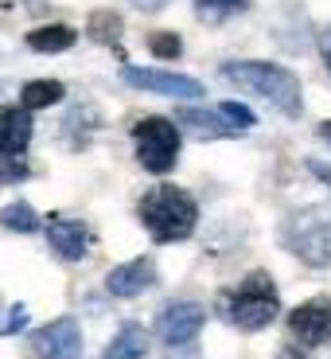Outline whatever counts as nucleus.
<instances>
[{
  "label": "nucleus",
  "instance_id": "7",
  "mask_svg": "<svg viewBox=\"0 0 331 359\" xmlns=\"http://www.w3.org/2000/svg\"><path fill=\"white\" fill-rule=\"evenodd\" d=\"M121 79L129 86H141V90H153V94H168V98H203V82L188 79V74H176V71H144V67H125Z\"/></svg>",
  "mask_w": 331,
  "mask_h": 359
},
{
  "label": "nucleus",
  "instance_id": "18",
  "mask_svg": "<svg viewBox=\"0 0 331 359\" xmlns=\"http://www.w3.org/2000/svg\"><path fill=\"white\" fill-rule=\"evenodd\" d=\"M195 8L203 20H211V24H218V20L226 16H238V12L250 8V0H195Z\"/></svg>",
  "mask_w": 331,
  "mask_h": 359
},
{
  "label": "nucleus",
  "instance_id": "19",
  "mask_svg": "<svg viewBox=\"0 0 331 359\" xmlns=\"http://www.w3.org/2000/svg\"><path fill=\"white\" fill-rule=\"evenodd\" d=\"M90 36L98 39V43H113L121 36V20L109 16V12H98V16L90 20Z\"/></svg>",
  "mask_w": 331,
  "mask_h": 359
},
{
  "label": "nucleus",
  "instance_id": "2",
  "mask_svg": "<svg viewBox=\"0 0 331 359\" xmlns=\"http://www.w3.org/2000/svg\"><path fill=\"white\" fill-rule=\"evenodd\" d=\"M141 219H144V226H148V234H153L156 243H183V238L195 231L199 207L188 191L160 184V188L144 191Z\"/></svg>",
  "mask_w": 331,
  "mask_h": 359
},
{
  "label": "nucleus",
  "instance_id": "22",
  "mask_svg": "<svg viewBox=\"0 0 331 359\" xmlns=\"http://www.w3.org/2000/svg\"><path fill=\"white\" fill-rule=\"evenodd\" d=\"M27 176V168H16V164H4L0 168V180H24Z\"/></svg>",
  "mask_w": 331,
  "mask_h": 359
},
{
  "label": "nucleus",
  "instance_id": "25",
  "mask_svg": "<svg viewBox=\"0 0 331 359\" xmlns=\"http://www.w3.org/2000/svg\"><path fill=\"white\" fill-rule=\"evenodd\" d=\"M320 137H323V141H331V121H323V126H320Z\"/></svg>",
  "mask_w": 331,
  "mask_h": 359
},
{
  "label": "nucleus",
  "instance_id": "15",
  "mask_svg": "<svg viewBox=\"0 0 331 359\" xmlns=\"http://www.w3.org/2000/svg\"><path fill=\"white\" fill-rule=\"evenodd\" d=\"M27 43H31V51H66V47L74 43V32H71V27H63V24H51V27L31 32Z\"/></svg>",
  "mask_w": 331,
  "mask_h": 359
},
{
  "label": "nucleus",
  "instance_id": "13",
  "mask_svg": "<svg viewBox=\"0 0 331 359\" xmlns=\"http://www.w3.org/2000/svg\"><path fill=\"white\" fill-rule=\"evenodd\" d=\"M176 117L183 126L199 129V137H234L238 133V126H234L223 109H179Z\"/></svg>",
  "mask_w": 331,
  "mask_h": 359
},
{
  "label": "nucleus",
  "instance_id": "8",
  "mask_svg": "<svg viewBox=\"0 0 331 359\" xmlns=\"http://www.w3.org/2000/svg\"><path fill=\"white\" fill-rule=\"evenodd\" d=\"M288 328H293V336L304 344V348H320V344H328L331 340V301L328 297H312V301H304L300 309H293Z\"/></svg>",
  "mask_w": 331,
  "mask_h": 359
},
{
  "label": "nucleus",
  "instance_id": "21",
  "mask_svg": "<svg viewBox=\"0 0 331 359\" xmlns=\"http://www.w3.org/2000/svg\"><path fill=\"white\" fill-rule=\"evenodd\" d=\"M218 109H223V114L230 117V121H234L238 129H250V126H253V114H250L246 106H234V102H223Z\"/></svg>",
  "mask_w": 331,
  "mask_h": 359
},
{
  "label": "nucleus",
  "instance_id": "11",
  "mask_svg": "<svg viewBox=\"0 0 331 359\" xmlns=\"http://www.w3.org/2000/svg\"><path fill=\"white\" fill-rule=\"evenodd\" d=\"M47 238H51L55 254L66 262H78L90 246V226L74 223V219H47Z\"/></svg>",
  "mask_w": 331,
  "mask_h": 359
},
{
  "label": "nucleus",
  "instance_id": "1",
  "mask_svg": "<svg viewBox=\"0 0 331 359\" xmlns=\"http://www.w3.org/2000/svg\"><path fill=\"white\" fill-rule=\"evenodd\" d=\"M223 79L246 90V94H253V98L273 102L285 117L300 114V82H296L293 71H285L277 63H226Z\"/></svg>",
  "mask_w": 331,
  "mask_h": 359
},
{
  "label": "nucleus",
  "instance_id": "14",
  "mask_svg": "<svg viewBox=\"0 0 331 359\" xmlns=\"http://www.w3.org/2000/svg\"><path fill=\"white\" fill-rule=\"evenodd\" d=\"M144 351H148V332H144L141 324H125L113 336V344L106 348L101 359H144Z\"/></svg>",
  "mask_w": 331,
  "mask_h": 359
},
{
  "label": "nucleus",
  "instance_id": "17",
  "mask_svg": "<svg viewBox=\"0 0 331 359\" xmlns=\"http://www.w3.org/2000/svg\"><path fill=\"white\" fill-rule=\"evenodd\" d=\"M0 223L8 226V231H20V234L39 231V226H43V223H39V215L24 203V199H20V203H8V207H4V211H0Z\"/></svg>",
  "mask_w": 331,
  "mask_h": 359
},
{
  "label": "nucleus",
  "instance_id": "16",
  "mask_svg": "<svg viewBox=\"0 0 331 359\" xmlns=\"http://www.w3.org/2000/svg\"><path fill=\"white\" fill-rule=\"evenodd\" d=\"M20 98H24V106L27 109H47V106H55V102H63V82H27L24 86V94H20Z\"/></svg>",
  "mask_w": 331,
  "mask_h": 359
},
{
  "label": "nucleus",
  "instance_id": "24",
  "mask_svg": "<svg viewBox=\"0 0 331 359\" xmlns=\"http://www.w3.org/2000/svg\"><path fill=\"white\" fill-rule=\"evenodd\" d=\"M308 168H312V176H320L323 184H331V168H323L320 161H308Z\"/></svg>",
  "mask_w": 331,
  "mask_h": 359
},
{
  "label": "nucleus",
  "instance_id": "12",
  "mask_svg": "<svg viewBox=\"0 0 331 359\" xmlns=\"http://www.w3.org/2000/svg\"><path fill=\"white\" fill-rule=\"evenodd\" d=\"M31 141V114L16 106H0V156H20Z\"/></svg>",
  "mask_w": 331,
  "mask_h": 359
},
{
  "label": "nucleus",
  "instance_id": "10",
  "mask_svg": "<svg viewBox=\"0 0 331 359\" xmlns=\"http://www.w3.org/2000/svg\"><path fill=\"white\" fill-rule=\"evenodd\" d=\"M153 285H156L153 258H133V262H125V266L109 269V278H106V289L113 297H136V293H144V289H153Z\"/></svg>",
  "mask_w": 331,
  "mask_h": 359
},
{
  "label": "nucleus",
  "instance_id": "4",
  "mask_svg": "<svg viewBox=\"0 0 331 359\" xmlns=\"http://www.w3.org/2000/svg\"><path fill=\"white\" fill-rule=\"evenodd\" d=\"M281 243L308 266H331V207H308L285 219Z\"/></svg>",
  "mask_w": 331,
  "mask_h": 359
},
{
  "label": "nucleus",
  "instance_id": "20",
  "mask_svg": "<svg viewBox=\"0 0 331 359\" xmlns=\"http://www.w3.org/2000/svg\"><path fill=\"white\" fill-rule=\"evenodd\" d=\"M148 47H153L160 59H176L183 47H179V36H168V32H156V36H148Z\"/></svg>",
  "mask_w": 331,
  "mask_h": 359
},
{
  "label": "nucleus",
  "instance_id": "9",
  "mask_svg": "<svg viewBox=\"0 0 331 359\" xmlns=\"http://www.w3.org/2000/svg\"><path fill=\"white\" fill-rule=\"evenodd\" d=\"M31 351L39 359H78L82 355V332L71 316L47 324L43 332L31 336Z\"/></svg>",
  "mask_w": 331,
  "mask_h": 359
},
{
  "label": "nucleus",
  "instance_id": "23",
  "mask_svg": "<svg viewBox=\"0 0 331 359\" xmlns=\"http://www.w3.org/2000/svg\"><path fill=\"white\" fill-rule=\"evenodd\" d=\"M133 4H136L141 12H160L164 4H168V0H133Z\"/></svg>",
  "mask_w": 331,
  "mask_h": 359
},
{
  "label": "nucleus",
  "instance_id": "3",
  "mask_svg": "<svg viewBox=\"0 0 331 359\" xmlns=\"http://www.w3.org/2000/svg\"><path fill=\"white\" fill-rule=\"evenodd\" d=\"M218 313L230 324L246 328V332H258V328L273 324V316L281 313V297H277V289H273V281H269V273H250L238 289L223 293Z\"/></svg>",
  "mask_w": 331,
  "mask_h": 359
},
{
  "label": "nucleus",
  "instance_id": "26",
  "mask_svg": "<svg viewBox=\"0 0 331 359\" xmlns=\"http://www.w3.org/2000/svg\"><path fill=\"white\" fill-rule=\"evenodd\" d=\"M323 59H328V67H331V39H323Z\"/></svg>",
  "mask_w": 331,
  "mask_h": 359
},
{
  "label": "nucleus",
  "instance_id": "6",
  "mask_svg": "<svg viewBox=\"0 0 331 359\" xmlns=\"http://www.w3.org/2000/svg\"><path fill=\"white\" fill-rule=\"evenodd\" d=\"M203 320H206L203 305H195V301H171V305H164L160 316H156V336H160L168 348H183V344H191L199 336Z\"/></svg>",
  "mask_w": 331,
  "mask_h": 359
},
{
  "label": "nucleus",
  "instance_id": "5",
  "mask_svg": "<svg viewBox=\"0 0 331 359\" xmlns=\"http://www.w3.org/2000/svg\"><path fill=\"white\" fill-rule=\"evenodd\" d=\"M136 137V161L148 172H168L179 156V129L168 117H144L133 129Z\"/></svg>",
  "mask_w": 331,
  "mask_h": 359
}]
</instances>
